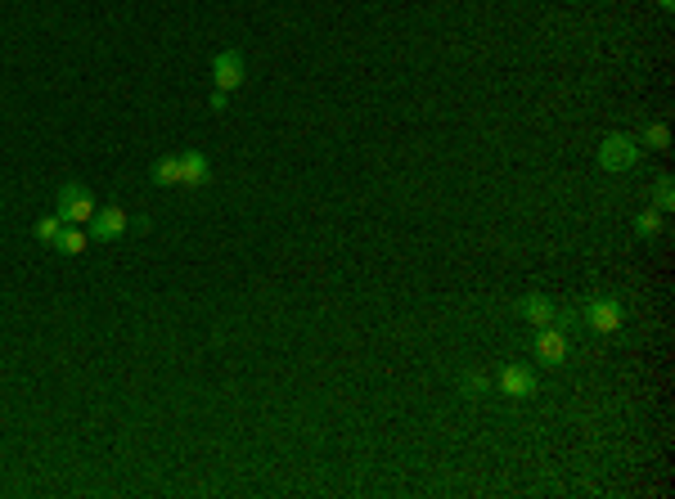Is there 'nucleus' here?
Returning a JSON list of instances; mask_svg holds the SVG:
<instances>
[{"label": "nucleus", "mask_w": 675, "mask_h": 499, "mask_svg": "<svg viewBox=\"0 0 675 499\" xmlns=\"http://www.w3.org/2000/svg\"><path fill=\"white\" fill-rule=\"evenodd\" d=\"M244 77H248V63H244V54L239 50H221V54H212V82H217V91H239L244 86Z\"/></svg>", "instance_id": "nucleus-5"}, {"label": "nucleus", "mask_w": 675, "mask_h": 499, "mask_svg": "<svg viewBox=\"0 0 675 499\" xmlns=\"http://www.w3.org/2000/svg\"><path fill=\"white\" fill-rule=\"evenodd\" d=\"M635 235L640 239H658L662 235V212H640L635 216Z\"/></svg>", "instance_id": "nucleus-14"}, {"label": "nucleus", "mask_w": 675, "mask_h": 499, "mask_svg": "<svg viewBox=\"0 0 675 499\" xmlns=\"http://www.w3.org/2000/svg\"><path fill=\"white\" fill-rule=\"evenodd\" d=\"M675 207V185H671V176H658V189H653V212H671Z\"/></svg>", "instance_id": "nucleus-13"}, {"label": "nucleus", "mask_w": 675, "mask_h": 499, "mask_svg": "<svg viewBox=\"0 0 675 499\" xmlns=\"http://www.w3.org/2000/svg\"><path fill=\"white\" fill-rule=\"evenodd\" d=\"M86 244H91V235H86L82 226H63L59 239H54V252H59V256H77V252H86Z\"/></svg>", "instance_id": "nucleus-11"}, {"label": "nucleus", "mask_w": 675, "mask_h": 499, "mask_svg": "<svg viewBox=\"0 0 675 499\" xmlns=\"http://www.w3.org/2000/svg\"><path fill=\"white\" fill-rule=\"evenodd\" d=\"M532 356H536L545 369H558V365H567L572 342H567V333H563L558 324H540L536 338H532Z\"/></svg>", "instance_id": "nucleus-3"}, {"label": "nucleus", "mask_w": 675, "mask_h": 499, "mask_svg": "<svg viewBox=\"0 0 675 499\" xmlns=\"http://www.w3.org/2000/svg\"><path fill=\"white\" fill-rule=\"evenodd\" d=\"M459 391H464V396H468V391L477 396V391H487V378H482V374H464V378H459Z\"/></svg>", "instance_id": "nucleus-16"}, {"label": "nucleus", "mask_w": 675, "mask_h": 499, "mask_svg": "<svg viewBox=\"0 0 675 499\" xmlns=\"http://www.w3.org/2000/svg\"><path fill=\"white\" fill-rule=\"evenodd\" d=\"M640 139L635 135H608L603 144H599V167L603 171H631L635 162H640Z\"/></svg>", "instance_id": "nucleus-4"}, {"label": "nucleus", "mask_w": 675, "mask_h": 499, "mask_svg": "<svg viewBox=\"0 0 675 499\" xmlns=\"http://www.w3.org/2000/svg\"><path fill=\"white\" fill-rule=\"evenodd\" d=\"M518 315L527 320V324H554V302L549 297H540V293H527L523 302H518Z\"/></svg>", "instance_id": "nucleus-9"}, {"label": "nucleus", "mask_w": 675, "mask_h": 499, "mask_svg": "<svg viewBox=\"0 0 675 499\" xmlns=\"http://www.w3.org/2000/svg\"><path fill=\"white\" fill-rule=\"evenodd\" d=\"M658 5H662V9H675V0H658Z\"/></svg>", "instance_id": "nucleus-18"}, {"label": "nucleus", "mask_w": 675, "mask_h": 499, "mask_svg": "<svg viewBox=\"0 0 675 499\" xmlns=\"http://www.w3.org/2000/svg\"><path fill=\"white\" fill-rule=\"evenodd\" d=\"M59 230H63V221H59V212H54V216H41V221H36V239H41V244H50V248H54V239H59Z\"/></svg>", "instance_id": "nucleus-15"}, {"label": "nucleus", "mask_w": 675, "mask_h": 499, "mask_svg": "<svg viewBox=\"0 0 675 499\" xmlns=\"http://www.w3.org/2000/svg\"><path fill=\"white\" fill-rule=\"evenodd\" d=\"M226 104H230V95H226V91H212V100H207V109H212V113H221Z\"/></svg>", "instance_id": "nucleus-17"}, {"label": "nucleus", "mask_w": 675, "mask_h": 499, "mask_svg": "<svg viewBox=\"0 0 675 499\" xmlns=\"http://www.w3.org/2000/svg\"><path fill=\"white\" fill-rule=\"evenodd\" d=\"M496 387H500L505 396H514V400H527V396H536L540 378L532 365H505L500 378H496Z\"/></svg>", "instance_id": "nucleus-6"}, {"label": "nucleus", "mask_w": 675, "mask_h": 499, "mask_svg": "<svg viewBox=\"0 0 675 499\" xmlns=\"http://www.w3.org/2000/svg\"><path fill=\"white\" fill-rule=\"evenodd\" d=\"M59 221L63 226H91V216H95V198H91V189L82 185V180H63L59 185Z\"/></svg>", "instance_id": "nucleus-2"}, {"label": "nucleus", "mask_w": 675, "mask_h": 499, "mask_svg": "<svg viewBox=\"0 0 675 499\" xmlns=\"http://www.w3.org/2000/svg\"><path fill=\"white\" fill-rule=\"evenodd\" d=\"M127 221H131V216H127L122 207H113V203H109V207H95V216H91V239H104V244H109V239H118V235L127 230Z\"/></svg>", "instance_id": "nucleus-8"}, {"label": "nucleus", "mask_w": 675, "mask_h": 499, "mask_svg": "<svg viewBox=\"0 0 675 499\" xmlns=\"http://www.w3.org/2000/svg\"><path fill=\"white\" fill-rule=\"evenodd\" d=\"M149 180H153L158 189H171V185H180V153H167V158H158V162H153V171H149Z\"/></svg>", "instance_id": "nucleus-10"}, {"label": "nucleus", "mask_w": 675, "mask_h": 499, "mask_svg": "<svg viewBox=\"0 0 675 499\" xmlns=\"http://www.w3.org/2000/svg\"><path fill=\"white\" fill-rule=\"evenodd\" d=\"M581 324H585L590 333H603V338H612V333H622V324H626V311H622V302H617V297H608V293H594V297H585V306H581Z\"/></svg>", "instance_id": "nucleus-1"}, {"label": "nucleus", "mask_w": 675, "mask_h": 499, "mask_svg": "<svg viewBox=\"0 0 675 499\" xmlns=\"http://www.w3.org/2000/svg\"><path fill=\"white\" fill-rule=\"evenodd\" d=\"M207 180H212V162H207V153L185 149V153H180V185H185V189H203Z\"/></svg>", "instance_id": "nucleus-7"}, {"label": "nucleus", "mask_w": 675, "mask_h": 499, "mask_svg": "<svg viewBox=\"0 0 675 499\" xmlns=\"http://www.w3.org/2000/svg\"><path fill=\"white\" fill-rule=\"evenodd\" d=\"M671 149V130H667V122H649L644 130H640V149Z\"/></svg>", "instance_id": "nucleus-12"}]
</instances>
